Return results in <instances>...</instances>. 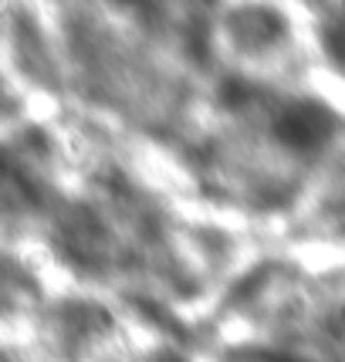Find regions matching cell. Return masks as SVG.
I'll list each match as a JSON object with an SVG mask.
<instances>
[{
  "label": "cell",
  "instance_id": "cell-1",
  "mask_svg": "<svg viewBox=\"0 0 345 362\" xmlns=\"http://www.w3.org/2000/svg\"><path fill=\"white\" fill-rule=\"evenodd\" d=\"M335 129H339V119L332 115L329 105H322L315 98H288L271 119L274 139L298 153L322 149L335 136Z\"/></svg>",
  "mask_w": 345,
  "mask_h": 362
},
{
  "label": "cell",
  "instance_id": "cell-2",
  "mask_svg": "<svg viewBox=\"0 0 345 362\" xmlns=\"http://www.w3.org/2000/svg\"><path fill=\"white\" fill-rule=\"evenodd\" d=\"M325 51H329L332 62H335L345 71V21L325 31Z\"/></svg>",
  "mask_w": 345,
  "mask_h": 362
},
{
  "label": "cell",
  "instance_id": "cell-3",
  "mask_svg": "<svg viewBox=\"0 0 345 362\" xmlns=\"http://www.w3.org/2000/svg\"><path fill=\"white\" fill-rule=\"evenodd\" d=\"M159 362H183V359H180V356H170V352H166V356H163Z\"/></svg>",
  "mask_w": 345,
  "mask_h": 362
}]
</instances>
